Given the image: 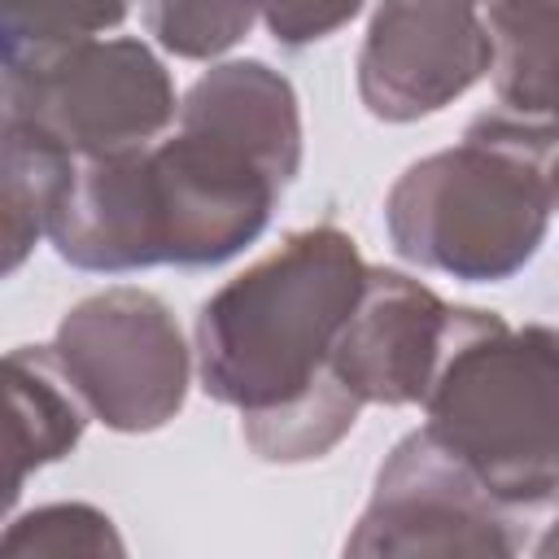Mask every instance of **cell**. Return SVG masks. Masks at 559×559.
<instances>
[{
  "mask_svg": "<svg viewBox=\"0 0 559 559\" xmlns=\"http://www.w3.org/2000/svg\"><path fill=\"white\" fill-rule=\"evenodd\" d=\"M550 183H555V210H559V153L550 157Z\"/></svg>",
  "mask_w": 559,
  "mask_h": 559,
  "instance_id": "cell-18",
  "label": "cell"
},
{
  "mask_svg": "<svg viewBox=\"0 0 559 559\" xmlns=\"http://www.w3.org/2000/svg\"><path fill=\"white\" fill-rule=\"evenodd\" d=\"M424 415V428L493 498L524 515L550 511L559 498V328H511L493 310L454 306Z\"/></svg>",
  "mask_w": 559,
  "mask_h": 559,
  "instance_id": "cell-4",
  "label": "cell"
},
{
  "mask_svg": "<svg viewBox=\"0 0 559 559\" xmlns=\"http://www.w3.org/2000/svg\"><path fill=\"white\" fill-rule=\"evenodd\" d=\"M559 131L507 109L467 122L463 140L411 162L384 197L389 245L437 275L498 284L520 275L555 214Z\"/></svg>",
  "mask_w": 559,
  "mask_h": 559,
  "instance_id": "cell-3",
  "label": "cell"
},
{
  "mask_svg": "<svg viewBox=\"0 0 559 559\" xmlns=\"http://www.w3.org/2000/svg\"><path fill=\"white\" fill-rule=\"evenodd\" d=\"M4 114L39 127L74 157L144 148L179 118L162 57L131 35L79 39L4 66Z\"/></svg>",
  "mask_w": 559,
  "mask_h": 559,
  "instance_id": "cell-5",
  "label": "cell"
},
{
  "mask_svg": "<svg viewBox=\"0 0 559 559\" xmlns=\"http://www.w3.org/2000/svg\"><path fill=\"white\" fill-rule=\"evenodd\" d=\"M79 157L39 127L4 114V271H17L26 253L48 236Z\"/></svg>",
  "mask_w": 559,
  "mask_h": 559,
  "instance_id": "cell-12",
  "label": "cell"
},
{
  "mask_svg": "<svg viewBox=\"0 0 559 559\" xmlns=\"http://www.w3.org/2000/svg\"><path fill=\"white\" fill-rule=\"evenodd\" d=\"M297 170L293 83L258 57L218 61L183 92L170 135L79 157L48 240L61 262L92 275L223 266L271 227Z\"/></svg>",
  "mask_w": 559,
  "mask_h": 559,
  "instance_id": "cell-1",
  "label": "cell"
},
{
  "mask_svg": "<svg viewBox=\"0 0 559 559\" xmlns=\"http://www.w3.org/2000/svg\"><path fill=\"white\" fill-rule=\"evenodd\" d=\"M528 550H533L537 559H555V555H559V498L550 502V515H546V524H542V537L528 542Z\"/></svg>",
  "mask_w": 559,
  "mask_h": 559,
  "instance_id": "cell-17",
  "label": "cell"
},
{
  "mask_svg": "<svg viewBox=\"0 0 559 559\" xmlns=\"http://www.w3.org/2000/svg\"><path fill=\"white\" fill-rule=\"evenodd\" d=\"M493 96L507 114L559 131V0H489Z\"/></svg>",
  "mask_w": 559,
  "mask_h": 559,
  "instance_id": "cell-11",
  "label": "cell"
},
{
  "mask_svg": "<svg viewBox=\"0 0 559 559\" xmlns=\"http://www.w3.org/2000/svg\"><path fill=\"white\" fill-rule=\"evenodd\" d=\"M148 35L179 61H214L262 17V0H140Z\"/></svg>",
  "mask_w": 559,
  "mask_h": 559,
  "instance_id": "cell-13",
  "label": "cell"
},
{
  "mask_svg": "<svg viewBox=\"0 0 559 559\" xmlns=\"http://www.w3.org/2000/svg\"><path fill=\"white\" fill-rule=\"evenodd\" d=\"M0 550L9 559H31V555L35 559H70V555L118 559L127 555L114 520L92 502H48V507L17 515L4 528Z\"/></svg>",
  "mask_w": 559,
  "mask_h": 559,
  "instance_id": "cell-14",
  "label": "cell"
},
{
  "mask_svg": "<svg viewBox=\"0 0 559 559\" xmlns=\"http://www.w3.org/2000/svg\"><path fill=\"white\" fill-rule=\"evenodd\" d=\"M367 284L349 231L314 223L288 231L197 310L201 389L240 411L245 445L262 463H310L336 450L362 402L336 380L332 349Z\"/></svg>",
  "mask_w": 559,
  "mask_h": 559,
  "instance_id": "cell-2",
  "label": "cell"
},
{
  "mask_svg": "<svg viewBox=\"0 0 559 559\" xmlns=\"http://www.w3.org/2000/svg\"><path fill=\"white\" fill-rule=\"evenodd\" d=\"M454 306L428 284L367 266L362 297L336 336L332 371L362 406H424L450 345Z\"/></svg>",
  "mask_w": 559,
  "mask_h": 559,
  "instance_id": "cell-9",
  "label": "cell"
},
{
  "mask_svg": "<svg viewBox=\"0 0 559 559\" xmlns=\"http://www.w3.org/2000/svg\"><path fill=\"white\" fill-rule=\"evenodd\" d=\"M52 354L109 432H157L183 411L192 349L170 306L148 288L118 284L74 301L52 332Z\"/></svg>",
  "mask_w": 559,
  "mask_h": 559,
  "instance_id": "cell-6",
  "label": "cell"
},
{
  "mask_svg": "<svg viewBox=\"0 0 559 559\" xmlns=\"http://www.w3.org/2000/svg\"><path fill=\"white\" fill-rule=\"evenodd\" d=\"M362 4L367 0H262V22L275 44L306 48L349 26L362 13Z\"/></svg>",
  "mask_w": 559,
  "mask_h": 559,
  "instance_id": "cell-16",
  "label": "cell"
},
{
  "mask_svg": "<svg viewBox=\"0 0 559 559\" xmlns=\"http://www.w3.org/2000/svg\"><path fill=\"white\" fill-rule=\"evenodd\" d=\"M131 0H4V66L122 26Z\"/></svg>",
  "mask_w": 559,
  "mask_h": 559,
  "instance_id": "cell-15",
  "label": "cell"
},
{
  "mask_svg": "<svg viewBox=\"0 0 559 559\" xmlns=\"http://www.w3.org/2000/svg\"><path fill=\"white\" fill-rule=\"evenodd\" d=\"M489 0H376L358 48V100L380 122H419L493 66Z\"/></svg>",
  "mask_w": 559,
  "mask_h": 559,
  "instance_id": "cell-8",
  "label": "cell"
},
{
  "mask_svg": "<svg viewBox=\"0 0 559 559\" xmlns=\"http://www.w3.org/2000/svg\"><path fill=\"white\" fill-rule=\"evenodd\" d=\"M4 376H9V454H13L9 502H13L31 472L61 463L79 445L92 411L61 371L52 345L9 349Z\"/></svg>",
  "mask_w": 559,
  "mask_h": 559,
  "instance_id": "cell-10",
  "label": "cell"
},
{
  "mask_svg": "<svg viewBox=\"0 0 559 559\" xmlns=\"http://www.w3.org/2000/svg\"><path fill=\"white\" fill-rule=\"evenodd\" d=\"M524 520L454 450L415 428L380 463L345 555H520Z\"/></svg>",
  "mask_w": 559,
  "mask_h": 559,
  "instance_id": "cell-7",
  "label": "cell"
}]
</instances>
